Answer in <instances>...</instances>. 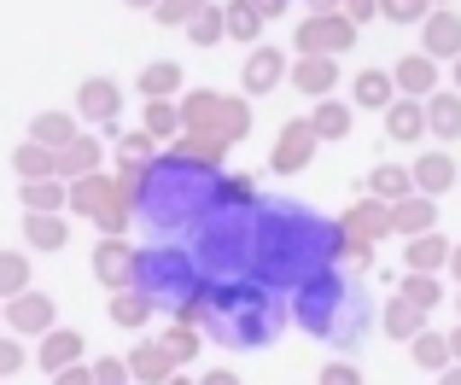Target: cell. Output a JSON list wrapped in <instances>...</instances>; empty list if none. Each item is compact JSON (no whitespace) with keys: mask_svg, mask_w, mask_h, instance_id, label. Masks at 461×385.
Here are the masks:
<instances>
[{"mask_svg":"<svg viewBox=\"0 0 461 385\" xmlns=\"http://www.w3.org/2000/svg\"><path fill=\"white\" fill-rule=\"evenodd\" d=\"M345 251V228L298 210V204H263L258 210V274L263 286H304L315 269Z\"/></svg>","mask_w":461,"mask_h":385,"instance_id":"1","label":"cell"},{"mask_svg":"<svg viewBox=\"0 0 461 385\" xmlns=\"http://www.w3.org/2000/svg\"><path fill=\"white\" fill-rule=\"evenodd\" d=\"M135 182V216L152 228V234H176V228H193L204 210L216 204V187H222V175L204 170V164H187L176 158V152H158L140 175H129Z\"/></svg>","mask_w":461,"mask_h":385,"instance_id":"2","label":"cell"},{"mask_svg":"<svg viewBox=\"0 0 461 385\" xmlns=\"http://www.w3.org/2000/svg\"><path fill=\"white\" fill-rule=\"evenodd\" d=\"M275 321H281V309H275L269 286H263L258 274L204 286V339L234 345V351H251V345L275 339Z\"/></svg>","mask_w":461,"mask_h":385,"instance_id":"3","label":"cell"},{"mask_svg":"<svg viewBox=\"0 0 461 385\" xmlns=\"http://www.w3.org/2000/svg\"><path fill=\"white\" fill-rule=\"evenodd\" d=\"M193 263L204 269V281H246L258 263V210H211L193 222Z\"/></svg>","mask_w":461,"mask_h":385,"instance_id":"4","label":"cell"},{"mask_svg":"<svg viewBox=\"0 0 461 385\" xmlns=\"http://www.w3.org/2000/svg\"><path fill=\"white\" fill-rule=\"evenodd\" d=\"M293 316H298V327H310V333H315V339L357 345V339H362V316H368V304H362V292H357V286H345L339 274L315 269L310 281L298 286Z\"/></svg>","mask_w":461,"mask_h":385,"instance_id":"5","label":"cell"},{"mask_svg":"<svg viewBox=\"0 0 461 385\" xmlns=\"http://www.w3.org/2000/svg\"><path fill=\"white\" fill-rule=\"evenodd\" d=\"M135 286H147L158 298V309L176 316L193 292L204 286V269L193 263V246H176V239H158V246L135 251Z\"/></svg>","mask_w":461,"mask_h":385,"instance_id":"6","label":"cell"},{"mask_svg":"<svg viewBox=\"0 0 461 385\" xmlns=\"http://www.w3.org/2000/svg\"><path fill=\"white\" fill-rule=\"evenodd\" d=\"M181 123H187L193 135H222L228 147H234V140L251 135V105L228 100V94H216V88H193V94H181Z\"/></svg>","mask_w":461,"mask_h":385,"instance_id":"7","label":"cell"},{"mask_svg":"<svg viewBox=\"0 0 461 385\" xmlns=\"http://www.w3.org/2000/svg\"><path fill=\"white\" fill-rule=\"evenodd\" d=\"M350 41H357V18L345 12H315L298 23V53H345Z\"/></svg>","mask_w":461,"mask_h":385,"instance_id":"8","label":"cell"},{"mask_svg":"<svg viewBox=\"0 0 461 385\" xmlns=\"http://www.w3.org/2000/svg\"><path fill=\"white\" fill-rule=\"evenodd\" d=\"M53 316H59L53 298L35 292V286H30V292H18V298H6V327L18 333V339H41V333H53L59 327Z\"/></svg>","mask_w":461,"mask_h":385,"instance_id":"9","label":"cell"},{"mask_svg":"<svg viewBox=\"0 0 461 385\" xmlns=\"http://www.w3.org/2000/svg\"><path fill=\"white\" fill-rule=\"evenodd\" d=\"M94 274H100L105 292L135 286V246H129V239H100V246H94Z\"/></svg>","mask_w":461,"mask_h":385,"instance_id":"10","label":"cell"},{"mask_svg":"<svg viewBox=\"0 0 461 385\" xmlns=\"http://www.w3.org/2000/svg\"><path fill=\"white\" fill-rule=\"evenodd\" d=\"M315 123H286L281 129V140H275V152H269V170L275 175H293V170H304V164L315 158Z\"/></svg>","mask_w":461,"mask_h":385,"instance_id":"11","label":"cell"},{"mask_svg":"<svg viewBox=\"0 0 461 385\" xmlns=\"http://www.w3.org/2000/svg\"><path fill=\"white\" fill-rule=\"evenodd\" d=\"M117 112H123V94H117V82L112 76H88L77 88V117L82 123H117Z\"/></svg>","mask_w":461,"mask_h":385,"instance_id":"12","label":"cell"},{"mask_svg":"<svg viewBox=\"0 0 461 385\" xmlns=\"http://www.w3.org/2000/svg\"><path fill=\"white\" fill-rule=\"evenodd\" d=\"M339 228H345V239H357V246H374V239L392 234V204H385V199H362V204L345 210Z\"/></svg>","mask_w":461,"mask_h":385,"instance_id":"13","label":"cell"},{"mask_svg":"<svg viewBox=\"0 0 461 385\" xmlns=\"http://www.w3.org/2000/svg\"><path fill=\"white\" fill-rule=\"evenodd\" d=\"M94 170H105V135H77L65 152H59V175H65V182L94 175Z\"/></svg>","mask_w":461,"mask_h":385,"instance_id":"14","label":"cell"},{"mask_svg":"<svg viewBox=\"0 0 461 385\" xmlns=\"http://www.w3.org/2000/svg\"><path fill=\"white\" fill-rule=\"evenodd\" d=\"M129 374H135V385H164L176 374V356H169L158 339H140L135 351H129Z\"/></svg>","mask_w":461,"mask_h":385,"instance_id":"15","label":"cell"},{"mask_svg":"<svg viewBox=\"0 0 461 385\" xmlns=\"http://www.w3.org/2000/svg\"><path fill=\"white\" fill-rule=\"evenodd\" d=\"M105 309H112L117 327H147V321L158 316V298L147 292V286H123V292L105 298Z\"/></svg>","mask_w":461,"mask_h":385,"instance_id":"16","label":"cell"},{"mask_svg":"<svg viewBox=\"0 0 461 385\" xmlns=\"http://www.w3.org/2000/svg\"><path fill=\"white\" fill-rule=\"evenodd\" d=\"M169 152H176V158H187V164H204V170H222L228 140L222 135H193V129H181V135L169 140Z\"/></svg>","mask_w":461,"mask_h":385,"instance_id":"17","label":"cell"},{"mask_svg":"<svg viewBox=\"0 0 461 385\" xmlns=\"http://www.w3.org/2000/svg\"><path fill=\"white\" fill-rule=\"evenodd\" d=\"M112 192H117V175H105V170L77 175V182H70V216H88V222H94V210H100Z\"/></svg>","mask_w":461,"mask_h":385,"instance_id":"18","label":"cell"},{"mask_svg":"<svg viewBox=\"0 0 461 385\" xmlns=\"http://www.w3.org/2000/svg\"><path fill=\"white\" fill-rule=\"evenodd\" d=\"M158 147H164V140L147 135V129H129V135H117V175H140V170L158 158Z\"/></svg>","mask_w":461,"mask_h":385,"instance_id":"19","label":"cell"},{"mask_svg":"<svg viewBox=\"0 0 461 385\" xmlns=\"http://www.w3.org/2000/svg\"><path fill=\"white\" fill-rule=\"evenodd\" d=\"M23 239H30L35 251H65V239H70L65 210H30L23 216Z\"/></svg>","mask_w":461,"mask_h":385,"instance_id":"20","label":"cell"},{"mask_svg":"<svg viewBox=\"0 0 461 385\" xmlns=\"http://www.w3.org/2000/svg\"><path fill=\"white\" fill-rule=\"evenodd\" d=\"M35 363H41L47 374H59V368L82 363V333H70V327H53V333H41V351H35Z\"/></svg>","mask_w":461,"mask_h":385,"instance_id":"21","label":"cell"},{"mask_svg":"<svg viewBox=\"0 0 461 385\" xmlns=\"http://www.w3.org/2000/svg\"><path fill=\"white\" fill-rule=\"evenodd\" d=\"M82 117L77 112H35V123H30V140H41V147H53V152H65L70 140L82 135Z\"/></svg>","mask_w":461,"mask_h":385,"instance_id":"22","label":"cell"},{"mask_svg":"<svg viewBox=\"0 0 461 385\" xmlns=\"http://www.w3.org/2000/svg\"><path fill=\"white\" fill-rule=\"evenodd\" d=\"M293 82H298L304 94H315V100H321V94L339 82V65H333V53H298V65H293Z\"/></svg>","mask_w":461,"mask_h":385,"instance_id":"23","label":"cell"},{"mask_svg":"<svg viewBox=\"0 0 461 385\" xmlns=\"http://www.w3.org/2000/svg\"><path fill=\"white\" fill-rule=\"evenodd\" d=\"M281 76H286V53H275V47H251V58H246V94H269Z\"/></svg>","mask_w":461,"mask_h":385,"instance_id":"24","label":"cell"},{"mask_svg":"<svg viewBox=\"0 0 461 385\" xmlns=\"http://www.w3.org/2000/svg\"><path fill=\"white\" fill-rule=\"evenodd\" d=\"M23 210H70V182L65 175H47V182H23L18 187Z\"/></svg>","mask_w":461,"mask_h":385,"instance_id":"25","label":"cell"},{"mask_svg":"<svg viewBox=\"0 0 461 385\" xmlns=\"http://www.w3.org/2000/svg\"><path fill=\"white\" fill-rule=\"evenodd\" d=\"M12 170H18V182H47V175H59V152L30 140V147L12 152Z\"/></svg>","mask_w":461,"mask_h":385,"instance_id":"26","label":"cell"},{"mask_svg":"<svg viewBox=\"0 0 461 385\" xmlns=\"http://www.w3.org/2000/svg\"><path fill=\"white\" fill-rule=\"evenodd\" d=\"M427 53L461 58V18H456V12H432V18H427Z\"/></svg>","mask_w":461,"mask_h":385,"instance_id":"27","label":"cell"},{"mask_svg":"<svg viewBox=\"0 0 461 385\" xmlns=\"http://www.w3.org/2000/svg\"><path fill=\"white\" fill-rule=\"evenodd\" d=\"M140 94H147V100H176V94H181V65H176V58L147 65V70H140Z\"/></svg>","mask_w":461,"mask_h":385,"instance_id":"28","label":"cell"},{"mask_svg":"<svg viewBox=\"0 0 461 385\" xmlns=\"http://www.w3.org/2000/svg\"><path fill=\"white\" fill-rule=\"evenodd\" d=\"M140 129H147V135H158V140H176L181 129V100H147V117H140Z\"/></svg>","mask_w":461,"mask_h":385,"instance_id":"29","label":"cell"},{"mask_svg":"<svg viewBox=\"0 0 461 385\" xmlns=\"http://www.w3.org/2000/svg\"><path fill=\"white\" fill-rule=\"evenodd\" d=\"M368 192H374V199H385V204H397V199H409V192H415V175L397 170V164H380V170L368 175Z\"/></svg>","mask_w":461,"mask_h":385,"instance_id":"30","label":"cell"},{"mask_svg":"<svg viewBox=\"0 0 461 385\" xmlns=\"http://www.w3.org/2000/svg\"><path fill=\"white\" fill-rule=\"evenodd\" d=\"M385 129H392V140H415L420 129H427V112H420L415 100H392L385 105Z\"/></svg>","mask_w":461,"mask_h":385,"instance_id":"31","label":"cell"},{"mask_svg":"<svg viewBox=\"0 0 461 385\" xmlns=\"http://www.w3.org/2000/svg\"><path fill=\"white\" fill-rule=\"evenodd\" d=\"M222 12H228V41H246V47L258 41V30H263V12L251 6V0H228Z\"/></svg>","mask_w":461,"mask_h":385,"instance_id":"32","label":"cell"},{"mask_svg":"<svg viewBox=\"0 0 461 385\" xmlns=\"http://www.w3.org/2000/svg\"><path fill=\"white\" fill-rule=\"evenodd\" d=\"M216 204H222V210H263V204H258V182H251V175H222Z\"/></svg>","mask_w":461,"mask_h":385,"instance_id":"33","label":"cell"},{"mask_svg":"<svg viewBox=\"0 0 461 385\" xmlns=\"http://www.w3.org/2000/svg\"><path fill=\"white\" fill-rule=\"evenodd\" d=\"M450 182H456V164L444 158V152H427V158L415 164V187L420 192H444Z\"/></svg>","mask_w":461,"mask_h":385,"instance_id":"34","label":"cell"},{"mask_svg":"<svg viewBox=\"0 0 461 385\" xmlns=\"http://www.w3.org/2000/svg\"><path fill=\"white\" fill-rule=\"evenodd\" d=\"M392 228L397 234H427L432 228V204L427 199H397L392 204Z\"/></svg>","mask_w":461,"mask_h":385,"instance_id":"35","label":"cell"},{"mask_svg":"<svg viewBox=\"0 0 461 385\" xmlns=\"http://www.w3.org/2000/svg\"><path fill=\"white\" fill-rule=\"evenodd\" d=\"M30 292V257L23 251H0V298Z\"/></svg>","mask_w":461,"mask_h":385,"instance_id":"36","label":"cell"},{"mask_svg":"<svg viewBox=\"0 0 461 385\" xmlns=\"http://www.w3.org/2000/svg\"><path fill=\"white\" fill-rule=\"evenodd\" d=\"M432 82H438L432 58H415V53H409L403 65H397V88H403V94H432Z\"/></svg>","mask_w":461,"mask_h":385,"instance_id":"37","label":"cell"},{"mask_svg":"<svg viewBox=\"0 0 461 385\" xmlns=\"http://www.w3.org/2000/svg\"><path fill=\"white\" fill-rule=\"evenodd\" d=\"M187 35H193L199 47H216V41H228V12H222V6H204L199 18L187 23Z\"/></svg>","mask_w":461,"mask_h":385,"instance_id":"38","label":"cell"},{"mask_svg":"<svg viewBox=\"0 0 461 385\" xmlns=\"http://www.w3.org/2000/svg\"><path fill=\"white\" fill-rule=\"evenodd\" d=\"M438 263H450V246H444V239H432V234L409 239V269L432 274V269H438Z\"/></svg>","mask_w":461,"mask_h":385,"instance_id":"39","label":"cell"},{"mask_svg":"<svg viewBox=\"0 0 461 385\" xmlns=\"http://www.w3.org/2000/svg\"><path fill=\"white\" fill-rule=\"evenodd\" d=\"M310 123H315V135H321V140H339V135H350V112H345L339 100H321V105H315V117H310Z\"/></svg>","mask_w":461,"mask_h":385,"instance_id":"40","label":"cell"},{"mask_svg":"<svg viewBox=\"0 0 461 385\" xmlns=\"http://www.w3.org/2000/svg\"><path fill=\"white\" fill-rule=\"evenodd\" d=\"M427 123L438 129L444 140H456V135H461V100H450V94H438V100L427 105Z\"/></svg>","mask_w":461,"mask_h":385,"instance_id":"41","label":"cell"},{"mask_svg":"<svg viewBox=\"0 0 461 385\" xmlns=\"http://www.w3.org/2000/svg\"><path fill=\"white\" fill-rule=\"evenodd\" d=\"M420 316H427L420 304H409V298H397V304L385 309V327H392L397 339H420Z\"/></svg>","mask_w":461,"mask_h":385,"instance_id":"42","label":"cell"},{"mask_svg":"<svg viewBox=\"0 0 461 385\" xmlns=\"http://www.w3.org/2000/svg\"><path fill=\"white\" fill-rule=\"evenodd\" d=\"M158 345H164V351L176 356V368H181V363H193V356H199V333H193L187 321H176V327H169V333H158Z\"/></svg>","mask_w":461,"mask_h":385,"instance_id":"43","label":"cell"},{"mask_svg":"<svg viewBox=\"0 0 461 385\" xmlns=\"http://www.w3.org/2000/svg\"><path fill=\"white\" fill-rule=\"evenodd\" d=\"M392 82L397 76H385V70H362L357 76V105H392Z\"/></svg>","mask_w":461,"mask_h":385,"instance_id":"44","label":"cell"},{"mask_svg":"<svg viewBox=\"0 0 461 385\" xmlns=\"http://www.w3.org/2000/svg\"><path fill=\"white\" fill-rule=\"evenodd\" d=\"M204 6H211V0H158L152 12H158V23H176V30H187V23L199 18Z\"/></svg>","mask_w":461,"mask_h":385,"instance_id":"45","label":"cell"},{"mask_svg":"<svg viewBox=\"0 0 461 385\" xmlns=\"http://www.w3.org/2000/svg\"><path fill=\"white\" fill-rule=\"evenodd\" d=\"M450 356H456V345L438 339V333H420V339H415V363H420V368H444Z\"/></svg>","mask_w":461,"mask_h":385,"instance_id":"46","label":"cell"},{"mask_svg":"<svg viewBox=\"0 0 461 385\" xmlns=\"http://www.w3.org/2000/svg\"><path fill=\"white\" fill-rule=\"evenodd\" d=\"M403 298H409V304H420V309H432V304H438V286H432V274L409 269V281H403Z\"/></svg>","mask_w":461,"mask_h":385,"instance_id":"47","label":"cell"},{"mask_svg":"<svg viewBox=\"0 0 461 385\" xmlns=\"http://www.w3.org/2000/svg\"><path fill=\"white\" fill-rule=\"evenodd\" d=\"M135 374H129V356H100L94 363V385H129Z\"/></svg>","mask_w":461,"mask_h":385,"instance_id":"48","label":"cell"},{"mask_svg":"<svg viewBox=\"0 0 461 385\" xmlns=\"http://www.w3.org/2000/svg\"><path fill=\"white\" fill-rule=\"evenodd\" d=\"M23 363H30V356H23V339L18 333H0V380H12Z\"/></svg>","mask_w":461,"mask_h":385,"instance_id":"49","label":"cell"},{"mask_svg":"<svg viewBox=\"0 0 461 385\" xmlns=\"http://www.w3.org/2000/svg\"><path fill=\"white\" fill-rule=\"evenodd\" d=\"M380 12H385V18H397V23H415L420 12H427V0H380Z\"/></svg>","mask_w":461,"mask_h":385,"instance_id":"50","label":"cell"},{"mask_svg":"<svg viewBox=\"0 0 461 385\" xmlns=\"http://www.w3.org/2000/svg\"><path fill=\"white\" fill-rule=\"evenodd\" d=\"M53 385H94V363H70V368H59Z\"/></svg>","mask_w":461,"mask_h":385,"instance_id":"51","label":"cell"},{"mask_svg":"<svg viewBox=\"0 0 461 385\" xmlns=\"http://www.w3.org/2000/svg\"><path fill=\"white\" fill-rule=\"evenodd\" d=\"M321 385H362V380H357V368H350V363H333L321 374Z\"/></svg>","mask_w":461,"mask_h":385,"instance_id":"52","label":"cell"},{"mask_svg":"<svg viewBox=\"0 0 461 385\" xmlns=\"http://www.w3.org/2000/svg\"><path fill=\"white\" fill-rule=\"evenodd\" d=\"M339 6H345V18H357V23H362L374 6H380V0H339Z\"/></svg>","mask_w":461,"mask_h":385,"instance_id":"53","label":"cell"},{"mask_svg":"<svg viewBox=\"0 0 461 385\" xmlns=\"http://www.w3.org/2000/svg\"><path fill=\"white\" fill-rule=\"evenodd\" d=\"M199 385H240V374H228V368H216V374H204Z\"/></svg>","mask_w":461,"mask_h":385,"instance_id":"54","label":"cell"},{"mask_svg":"<svg viewBox=\"0 0 461 385\" xmlns=\"http://www.w3.org/2000/svg\"><path fill=\"white\" fill-rule=\"evenodd\" d=\"M251 6H258V12H263V18H275V12H281V6H286V0H251Z\"/></svg>","mask_w":461,"mask_h":385,"instance_id":"55","label":"cell"},{"mask_svg":"<svg viewBox=\"0 0 461 385\" xmlns=\"http://www.w3.org/2000/svg\"><path fill=\"white\" fill-rule=\"evenodd\" d=\"M129 6H140V12H152V6H158V0H129Z\"/></svg>","mask_w":461,"mask_h":385,"instance_id":"56","label":"cell"},{"mask_svg":"<svg viewBox=\"0 0 461 385\" xmlns=\"http://www.w3.org/2000/svg\"><path fill=\"white\" fill-rule=\"evenodd\" d=\"M164 385H193V380H181V374H169V380H164Z\"/></svg>","mask_w":461,"mask_h":385,"instance_id":"57","label":"cell"},{"mask_svg":"<svg viewBox=\"0 0 461 385\" xmlns=\"http://www.w3.org/2000/svg\"><path fill=\"white\" fill-rule=\"evenodd\" d=\"M450 263H456V274H461V251H450Z\"/></svg>","mask_w":461,"mask_h":385,"instance_id":"58","label":"cell"},{"mask_svg":"<svg viewBox=\"0 0 461 385\" xmlns=\"http://www.w3.org/2000/svg\"><path fill=\"white\" fill-rule=\"evenodd\" d=\"M0 327H6V298H0Z\"/></svg>","mask_w":461,"mask_h":385,"instance_id":"59","label":"cell"},{"mask_svg":"<svg viewBox=\"0 0 461 385\" xmlns=\"http://www.w3.org/2000/svg\"><path fill=\"white\" fill-rule=\"evenodd\" d=\"M450 345H456V356H461V333H456V339H450Z\"/></svg>","mask_w":461,"mask_h":385,"instance_id":"60","label":"cell"},{"mask_svg":"<svg viewBox=\"0 0 461 385\" xmlns=\"http://www.w3.org/2000/svg\"><path fill=\"white\" fill-rule=\"evenodd\" d=\"M444 385H461V374H450V380H444Z\"/></svg>","mask_w":461,"mask_h":385,"instance_id":"61","label":"cell"},{"mask_svg":"<svg viewBox=\"0 0 461 385\" xmlns=\"http://www.w3.org/2000/svg\"><path fill=\"white\" fill-rule=\"evenodd\" d=\"M456 82H461V58H456Z\"/></svg>","mask_w":461,"mask_h":385,"instance_id":"62","label":"cell"}]
</instances>
